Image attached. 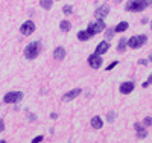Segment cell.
Wrapping results in <instances>:
<instances>
[{
  "label": "cell",
  "instance_id": "cell-1",
  "mask_svg": "<svg viewBox=\"0 0 152 143\" xmlns=\"http://www.w3.org/2000/svg\"><path fill=\"white\" fill-rule=\"evenodd\" d=\"M40 50H41V44L38 41H32L26 46V49H24V56L28 59H35L40 55Z\"/></svg>",
  "mask_w": 152,
  "mask_h": 143
},
{
  "label": "cell",
  "instance_id": "cell-2",
  "mask_svg": "<svg viewBox=\"0 0 152 143\" xmlns=\"http://www.w3.org/2000/svg\"><path fill=\"white\" fill-rule=\"evenodd\" d=\"M105 28H107V26H105V21H104V20H96V21H93V23H90V24H88L87 32L90 34L91 37H94L96 34L102 32Z\"/></svg>",
  "mask_w": 152,
  "mask_h": 143
},
{
  "label": "cell",
  "instance_id": "cell-3",
  "mask_svg": "<svg viewBox=\"0 0 152 143\" xmlns=\"http://www.w3.org/2000/svg\"><path fill=\"white\" fill-rule=\"evenodd\" d=\"M148 41V37L146 35H134L128 40V46L131 49H140L145 43Z\"/></svg>",
  "mask_w": 152,
  "mask_h": 143
},
{
  "label": "cell",
  "instance_id": "cell-4",
  "mask_svg": "<svg viewBox=\"0 0 152 143\" xmlns=\"http://www.w3.org/2000/svg\"><path fill=\"white\" fill-rule=\"evenodd\" d=\"M146 6H149L148 2H142V0H138V2H128L125 5V9L126 11H132V12H140Z\"/></svg>",
  "mask_w": 152,
  "mask_h": 143
},
{
  "label": "cell",
  "instance_id": "cell-5",
  "mask_svg": "<svg viewBox=\"0 0 152 143\" xmlns=\"http://www.w3.org/2000/svg\"><path fill=\"white\" fill-rule=\"evenodd\" d=\"M23 99V93L21 92H8L3 98L5 103H18Z\"/></svg>",
  "mask_w": 152,
  "mask_h": 143
},
{
  "label": "cell",
  "instance_id": "cell-6",
  "mask_svg": "<svg viewBox=\"0 0 152 143\" xmlns=\"http://www.w3.org/2000/svg\"><path fill=\"white\" fill-rule=\"evenodd\" d=\"M35 31V23L32 20H28V21H24L21 26H20V32L21 35H32Z\"/></svg>",
  "mask_w": 152,
  "mask_h": 143
},
{
  "label": "cell",
  "instance_id": "cell-7",
  "mask_svg": "<svg viewBox=\"0 0 152 143\" xmlns=\"http://www.w3.org/2000/svg\"><path fill=\"white\" fill-rule=\"evenodd\" d=\"M108 14H110V6H108V5H102V6H99V8L94 11V17H96L97 20H104Z\"/></svg>",
  "mask_w": 152,
  "mask_h": 143
},
{
  "label": "cell",
  "instance_id": "cell-8",
  "mask_svg": "<svg viewBox=\"0 0 152 143\" xmlns=\"http://www.w3.org/2000/svg\"><path fill=\"white\" fill-rule=\"evenodd\" d=\"M88 64H90V67H93V69H99L100 66H102V56H99L96 54H91L90 56H88Z\"/></svg>",
  "mask_w": 152,
  "mask_h": 143
},
{
  "label": "cell",
  "instance_id": "cell-9",
  "mask_svg": "<svg viewBox=\"0 0 152 143\" xmlns=\"http://www.w3.org/2000/svg\"><path fill=\"white\" fill-rule=\"evenodd\" d=\"M81 92H82L81 88H73V90H70V92H67L64 96H62V100H64V102H70V100H73L76 96H79Z\"/></svg>",
  "mask_w": 152,
  "mask_h": 143
},
{
  "label": "cell",
  "instance_id": "cell-10",
  "mask_svg": "<svg viewBox=\"0 0 152 143\" xmlns=\"http://www.w3.org/2000/svg\"><path fill=\"white\" fill-rule=\"evenodd\" d=\"M134 82L128 81V82H122L120 84V93L122 95H129L131 92H134Z\"/></svg>",
  "mask_w": 152,
  "mask_h": 143
},
{
  "label": "cell",
  "instance_id": "cell-11",
  "mask_svg": "<svg viewBox=\"0 0 152 143\" xmlns=\"http://www.w3.org/2000/svg\"><path fill=\"white\" fill-rule=\"evenodd\" d=\"M108 49H110V43H108V41H100V43L96 46L94 54L100 56V55H104V54H105V52H107Z\"/></svg>",
  "mask_w": 152,
  "mask_h": 143
},
{
  "label": "cell",
  "instance_id": "cell-12",
  "mask_svg": "<svg viewBox=\"0 0 152 143\" xmlns=\"http://www.w3.org/2000/svg\"><path fill=\"white\" fill-rule=\"evenodd\" d=\"M134 128H135V131H137V137H138V139H145V137L148 136L146 129H145V128L142 126V123L135 122V123H134Z\"/></svg>",
  "mask_w": 152,
  "mask_h": 143
},
{
  "label": "cell",
  "instance_id": "cell-13",
  "mask_svg": "<svg viewBox=\"0 0 152 143\" xmlns=\"http://www.w3.org/2000/svg\"><path fill=\"white\" fill-rule=\"evenodd\" d=\"M64 56H66V49L64 47H56L55 50H53V58L56 59V61H61V59H64Z\"/></svg>",
  "mask_w": 152,
  "mask_h": 143
},
{
  "label": "cell",
  "instance_id": "cell-14",
  "mask_svg": "<svg viewBox=\"0 0 152 143\" xmlns=\"http://www.w3.org/2000/svg\"><path fill=\"white\" fill-rule=\"evenodd\" d=\"M102 126H104V120L100 119V116H94V117H91V128L100 129Z\"/></svg>",
  "mask_w": 152,
  "mask_h": 143
},
{
  "label": "cell",
  "instance_id": "cell-15",
  "mask_svg": "<svg viewBox=\"0 0 152 143\" xmlns=\"http://www.w3.org/2000/svg\"><path fill=\"white\" fill-rule=\"evenodd\" d=\"M128 28H129V23L128 21H120L116 28H114V32H125Z\"/></svg>",
  "mask_w": 152,
  "mask_h": 143
},
{
  "label": "cell",
  "instance_id": "cell-16",
  "mask_svg": "<svg viewBox=\"0 0 152 143\" xmlns=\"http://www.w3.org/2000/svg\"><path fill=\"white\" fill-rule=\"evenodd\" d=\"M59 29H61L62 32H69V31L72 29L70 21H69V20H62V21L59 23Z\"/></svg>",
  "mask_w": 152,
  "mask_h": 143
},
{
  "label": "cell",
  "instance_id": "cell-17",
  "mask_svg": "<svg viewBox=\"0 0 152 143\" xmlns=\"http://www.w3.org/2000/svg\"><path fill=\"white\" fill-rule=\"evenodd\" d=\"M90 38H91V35L87 31H79L78 32V40H81V41H87V40H90Z\"/></svg>",
  "mask_w": 152,
  "mask_h": 143
},
{
  "label": "cell",
  "instance_id": "cell-18",
  "mask_svg": "<svg viewBox=\"0 0 152 143\" xmlns=\"http://www.w3.org/2000/svg\"><path fill=\"white\" fill-rule=\"evenodd\" d=\"M126 46H128V40H126V38H120L119 46H117V50H119V52H123V50L126 49Z\"/></svg>",
  "mask_w": 152,
  "mask_h": 143
},
{
  "label": "cell",
  "instance_id": "cell-19",
  "mask_svg": "<svg viewBox=\"0 0 152 143\" xmlns=\"http://www.w3.org/2000/svg\"><path fill=\"white\" fill-rule=\"evenodd\" d=\"M40 6H43L44 9H50L53 6V2L52 0H40Z\"/></svg>",
  "mask_w": 152,
  "mask_h": 143
},
{
  "label": "cell",
  "instance_id": "cell-20",
  "mask_svg": "<svg viewBox=\"0 0 152 143\" xmlns=\"http://www.w3.org/2000/svg\"><path fill=\"white\" fill-rule=\"evenodd\" d=\"M72 11H73V6L72 5H66L64 8H62V12H64L66 15H69V14H72Z\"/></svg>",
  "mask_w": 152,
  "mask_h": 143
},
{
  "label": "cell",
  "instance_id": "cell-21",
  "mask_svg": "<svg viewBox=\"0 0 152 143\" xmlns=\"http://www.w3.org/2000/svg\"><path fill=\"white\" fill-rule=\"evenodd\" d=\"M114 119H116V114H114L113 111H110V113L107 114V120H108V122H113Z\"/></svg>",
  "mask_w": 152,
  "mask_h": 143
},
{
  "label": "cell",
  "instance_id": "cell-22",
  "mask_svg": "<svg viewBox=\"0 0 152 143\" xmlns=\"http://www.w3.org/2000/svg\"><path fill=\"white\" fill-rule=\"evenodd\" d=\"M43 139H44V136H37V137H35V139H34V140H32L31 143H40V142H41Z\"/></svg>",
  "mask_w": 152,
  "mask_h": 143
},
{
  "label": "cell",
  "instance_id": "cell-23",
  "mask_svg": "<svg viewBox=\"0 0 152 143\" xmlns=\"http://www.w3.org/2000/svg\"><path fill=\"white\" fill-rule=\"evenodd\" d=\"M117 64H119V61H113V62L110 64V66L107 67V70H113L114 67H116V66H117Z\"/></svg>",
  "mask_w": 152,
  "mask_h": 143
},
{
  "label": "cell",
  "instance_id": "cell-24",
  "mask_svg": "<svg viewBox=\"0 0 152 143\" xmlns=\"http://www.w3.org/2000/svg\"><path fill=\"white\" fill-rule=\"evenodd\" d=\"M145 125H146V126H151V125H152V117H146V119H145Z\"/></svg>",
  "mask_w": 152,
  "mask_h": 143
},
{
  "label": "cell",
  "instance_id": "cell-25",
  "mask_svg": "<svg viewBox=\"0 0 152 143\" xmlns=\"http://www.w3.org/2000/svg\"><path fill=\"white\" fill-rule=\"evenodd\" d=\"M114 34H116V32H114V29H110V31H108V32H107L105 35H107V38H111V37H113Z\"/></svg>",
  "mask_w": 152,
  "mask_h": 143
},
{
  "label": "cell",
  "instance_id": "cell-26",
  "mask_svg": "<svg viewBox=\"0 0 152 143\" xmlns=\"http://www.w3.org/2000/svg\"><path fill=\"white\" fill-rule=\"evenodd\" d=\"M5 129V122H3V119L0 117V131H3Z\"/></svg>",
  "mask_w": 152,
  "mask_h": 143
},
{
  "label": "cell",
  "instance_id": "cell-27",
  "mask_svg": "<svg viewBox=\"0 0 152 143\" xmlns=\"http://www.w3.org/2000/svg\"><path fill=\"white\" fill-rule=\"evenodd\" d=\"M138 62H140L142 66H146V64H148V61H146V59H140V61H138Z\"/></svg>",
  "mask_w": 152,
  "mask_h": 143
},
{
  "label": "cell",
  "instance_id": "cell-28",
  "mask_svg": "<svg viewBox=\"0 0 152 143\" xmlns=\"http://www.w3.org/2000/svg\"><path fill=\"white\" fill-rule=\"evenodd\" d=\"M146 82H148V85L152 84V75H149V78H148V81H146Z\"/></svg>",
  "mask_w": 152,
  "mask_h": 143
},
{
  "label": "cell",
  "instance_id": "cell-29",
  "mask_svg": "<svg viewBox=\"0 0 152 143\" xmlns=\"http://www.w3.org/2000/svg\"><path fill=\"white\" fill-rule=\"evenodd\" d=\"M50 117H52V119H56L58 114H56V113H52V114H50Z\"/></svg>",
  "mask_w": 152,
  "mask_h": 143
},
{
  "label": "cell",
  "instance_id": "cell-30",
  "mask_svg": "<svg viewBox=\"0 0 152 143\" xmlns=\"http://www.w3.org/2000/svg\"><path fill=\"white\" fill-rule=\"evenodd\" d=\"M149 61H151V62H152V55H149Z\"/></svg>",
  "mask_w": 152,
  "mask_h": 143
},
{
  "label": "cell",
  "instance_id": "cell-31",
  "mask_svg": "<svg viewBox=\"0 0 152 143\" xmlns=\"http://www.w3.org/2000/svg\"><path fill=\"white\" fill-rule=\"evenodd\" d=\"M0 143H6V142H5V140H0Z\"/></svg>",
  "mask_w": 152,
  "mask_h": 143
},
{
  "label": "cell",
  "instance_id": "cell-32",
  "mask_svg": "<svg viewBox=\"0 0 152 143\" xmlns=\"http://www.w3.org/2000/svg\"><path fill=\"white\" fill-rule=\"evenodd\" d=\"M151 29H152V21H151Z\"/></svg>",
  "mask_w": 152,
  "mask_h": 143
}]
</instances>
